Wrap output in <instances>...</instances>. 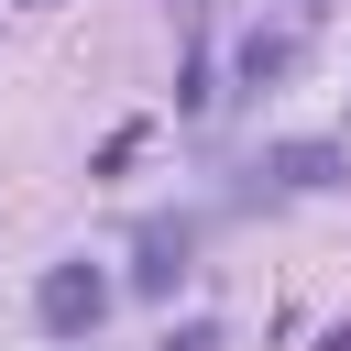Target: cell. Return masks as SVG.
Instances as JSON below:
<instances>
[{
	"label": "cell",
	"mask_w": 351,
	"mask_h": 351,
	"mask_svg": "<svg viewBox=\"0 0 351 351\" xmlns=\"http://www.w3.org/2000/svg\"><path fill=\"white\" fill-rule=\"evenodd\" d=\"M263 176L296 186V197H318V186H351V154L340 143H263Z\"/></svg>",
	"instance_id": "3"
},
{
	"label": "cell",
	"mask_w": 351,
	"mask_h": 351,
	"mask_svg": "<svg viewBox=\"0 0 351 351\" xmlns=\"http://www.w3.org/2000/svg\"><path fill=\"white\" fill-rule=\"evenodd\" d=\"M230 77H241V88H285V77H296V33H241Z\"/></svg>",
	"instance_id": "4"
},
{
	"label": "cell",
	"mask_w": 351,
	"mask_h": 351,
	"mask_svg": "<svg viewBox=\"0 0 351 351\" xmlns=\"http://www.w3.org/2000/svg\"><path fill=\"white\" fill-rule=\"evenodd\" d=\"M154 351H219V318H176V329H165Z\"/></svg>",
	"instance_id": "5"
},
{
	"label": "cell",
	"mask_w": 351,
	"mask_h": 351,
	"mask_svg": "<svg viewBox=\"0 0 351 351\" xmlns=\"http://www.w3.org/2000/svg\"><path fill=\"white\" fill-rule=\"evenodd\" d=\"M99 318H110V274L88 252H66V263L33 274V329L44 340H99Z\"/></svg>",
	"instance_id": "1"
},
{
	"label": "cell",
	"mask_w": 351,
	"mask_h": 351,
	"mask_svg": "<svg viewBox=\"0 0 351 351\" xmlns=\"http://www.w3.org/2000/svg\"><path fill=\"white\" fill-rule=\"evenodd\" d=\"M318 351H351V318H340V329H318Z\"/></svg>",
	"instance_id": "6"
},
{
	"label": "cell",
	"mask_w": 351,
	"mask_h": 351,
	"mask_svg": "<svg viewBox=\"0 0 351 351\" xmlns=\"http://www.w3.org/2000/svg\"><path fill=\"white\" fill-rule=\"evenodd\" d=\"M197 274V219H143L132 230V296H176Z\"/></svg>",
	"instance_id": "2"
},
{
	"label": "cell",
	"mask_w": 351,
	"mask_h": 351,
	"mask_svg": "<svg viewBox=\"0 0 351 351\" xmlns=\"http://www.w3.org/2000/svg\"><path fill=\"white\" fill-rule=\"evenodd\" d=\"M22 11H44V0H22Z\"/></svg>",
	"instance_id": "7"
}]
</instances>
